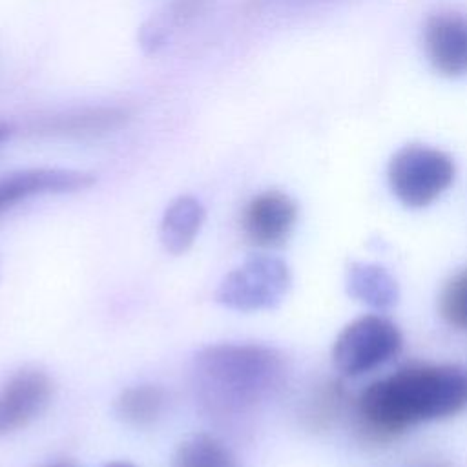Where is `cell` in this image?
<instances>
[{
    "label": "cell",
    "instance_id": "cell-1",
    "mask_svg": "<svg viewBox=\"0 0 467 467\" xmlns=\"http://www.w3.org/2000/svg\"><path fill=\"white\" fill-rule=\"evenodd\" d=\"M467 405V372L456 365L418 363L372 381L356 401L358 429L387 441L421 421L443 420Z\"/></svg>",
    "mask_w": 467,
    "mask_h": 467
},
{
    "label": "cell",
    "instance_id": "cell-2",
    "mask_svg": "<svg viewBox=\"0 0 467 467\" xmlns=\"http://www.w3.org/2000/svg\"><path fill=\"white\" fill-rule=\"evenodd\" d=\"M285 356L261 343H217L197 352L192 383L201 409L221 420L255 410L285 385Z\"/></svg>",
    "mask_w": 467,
    "mask_h": 467
},
{
    "label": "cell",
    "instance_id": "cell-3",
    "mask_svg": "<svg viewBox=\"0 0 467 467\" xmlns=\"http://www.w3.org/2000/svg\"><path fill=\"white\" fill-rule=\"evenodd\" d=\"M454 181V162L441 150L410 144L394 153L389 164V186L409 208L434 202Z\"/></svg>",
    "mask_w": 467,
    "mask_h": 467
},
{
    "label": "cell",
    "instance_id": "cell-4",
    "mask_svg": "<svg viewBox=\"0 0 467 467\" xmlns=\"http://www.w3.org/2000/svg\"><path fill=\"white\" fill-rule=\"evenodd\" d=\"M290 288V270L275 255H250L228 272L215 290V301L230 310L255 312L277 306Z\"/></svg>",
    "mask_w": 467,
    "mask_h": 467
},
{
    "label": "cell",
    "instance_id": "cell-5",
    "mask_svg": "<svg viewBox=\"0 0 467 467\" xmlns=\"http://www.w3.org/2000/svg\"><path fill=\"white\" fill-rule=\"evenodd\" d=\"M403 337L390 319L367 314L350 321L332 347L334 367L350 378L367 374L401 352Z\"/></svg>",
    "mask_w": 467,
    "mask_h": 467
},
{
    "label": "cell",
    "instance_id": "cell-6",
    "mask_svg": "<svg viewBox=\"0 0 467 467\" xmlns=\"http://www.w3.org/2000/svg\"><path fill=\"white\" fill-rule=\"evenodd\" d=\"M53 379L36 367H24L0 387V438L38 420L53 400Z\"/></svg>",
    "mask_w": 467,
    "mask_h": 467
},
{
    "label": "cell",
    "instance_id": "cell-7",
    "mask_svg": "<svg viewBox=\"0 0 467 467\" xmlns=\"http://www.w3.org/2000/svg\"><path fill=\"white\" fill-rule=\"evenodd\" d=\"M297 221L296 201L279 190H266L248 201L241 215L243 237L257 248L286 243Z\"/></svg>",
    "mask_w": 467,
    "mask_h": 467
},
{
    "label": "cell",
    "instance_id": "cell-8",
    "mask_svg": "<svg viewBox=\"0 0 467 467\" xmlns=\"http://www.w3.org/2000/svg\"><path fill=\"white\" fill-rule=\"evenodd\" d=\"M93 182V175L64 168H31L9 173L0 179V215L31 197L78 192Z\"/></svg>",
    "mask_w": 467,
    "mask_h": 467
},
{
    "label": "cell",
    "instance_id": "cell-9",
    "mask_svg": "<svg viewBox=\"0 0 467 467\" xmlns=\"http://www.w3.org/2000/svg\"><path fill=\"white\" fill-rule=\"evenodd\" d=\"M423 46L429 62L445 77L467 75V16L440 13L427 20Z\"/></svg>",
    "mask_w": 467,
    "mask_h": 467
},
{
    "label": "cell",
    "instance_id": "cell-10",
    "mask_svg": "<svg viewBox=\"0 0 467 467\" xmlns=\"http://www.w3.org/2000/svg\"><path fill=\"white\" fill-rule=\"evenodd\" d=\"M126 117V111L119 108H88L46 117L35 126V131L51 137H91L122 126Z\"/></svg>",
    "mask_w": 467,
    "mask_h": 467
},
{
    "label": "cell",
    "instance_id": "cell-11",
    "mask_svg": "<svg viewBox=\"0 0 467 467\" xmlns=\"http://www.w3.org/2000/svg\"><path fill=\"white\" fill-rule=\"evenodd\" d=\"M204 217L206 210L199 199L192 195L177 197L161 221V243L166 252L173 255L184 254L199 235Z\"/></svg>",
    "mask_w": 467,
    "mask_h": 467
},
{
    "label": "cell",
    "instance_id": "cell-12",
    "mask_svg": "<svg viewBox=\"0 0 467 467\" xmlns=\"http://www.w3.org/2000/svg\"><path fill=\"white\" fill-rule=\"evenodd\" d=\"M347 290L354 299L379 310L398 301L394 277L389 270L374 263H352L347 270Z\"/></svg>",
    "mask_w": 467,
    "mask_h": 467
},
{
    "label": "cell",
    "instance_id": "cell-13",
    "mask_svg": "<svg viewBox=\"0 0 467 467\" xmlns=\"http://www.w3.org/2000/svg\"><path fill=\"white\" fill-rule=\"evenodd\" d=\"M168 407L166 390L155 383L126 387L115 400V414L131 427L155 425Z\"/></svg>",
    "mask_w": 467,
    "mask_h": 467
},
{
    "label": "cell",
    "instance_id": "cell-14",
    "mask_svg": "<svg viewBox=\"0 0 467 467\" xmlns=\"http://www.w3.org/2000/svg\"><path fill=\"white\" fill-rule=\"evenodd\" d=\"M171 467H241L234 452L215 436L201 432L175 449Z\"/></svg>",
    "mask_w": 467,
    "mask_h": 467
},
{
    "label": "cell",
    "instance_id": "cell-15",
    "mask_svg": "<svg viewBox=\"0 0 467 467\" xmlns=\"http://www.w3.org/2000/svg\"><path fill=\"white\" fill-rule=\"evenodd\" d=\"M438 310L449 327L467 330V268L445 281L438 297Z\"/></svg>",
    "mask_w": 467,
    "mask_h": 467
},
{
    "label": "cell",
    "instance_id": "cell-16",
    "mask_svg": "<svg viewBox=\"0 0 467 467\" xmlns=\"http://www.w3.org/2000/svg\"><path fill=\"white\" fill-rule=\"evenodd\" d=\"M44 467H77L73 462L69 460H58V462H53V463H47Z\"/></svg>",
    "mask_w": 467,
    "mask_h": 467
},
{
    "label": "cell",
    "instance_id": "cell-17",
    "mask_svg": "<svg viewBox=\"0 0 467 467\" xmlns=\"http://www.w3.org/2000/svg\"><path fill=\"white\" fill-rule=\"evenodd\" d=\"M9 133H11V128L7 124H0V144L9 137Z\"/></svg>",
    "mask_w": 467,
    "mask_h": 467
},
{
    "label": "cell",
    "instance_id": "cell-18",
    "mask_svg": "<svg viewBox=\"0 0 467 467\" xmlns=\"http://www.w3.org/2000/svg\"><path fill=\"white\" fill-rule=\"evenodd\" d=\"M106 467H135V465H131V463H128V462H113V463H109V465H106Z\"/></svg>",
    "mask_w": 467,
    "mask_h": 467
}]
</instances>
